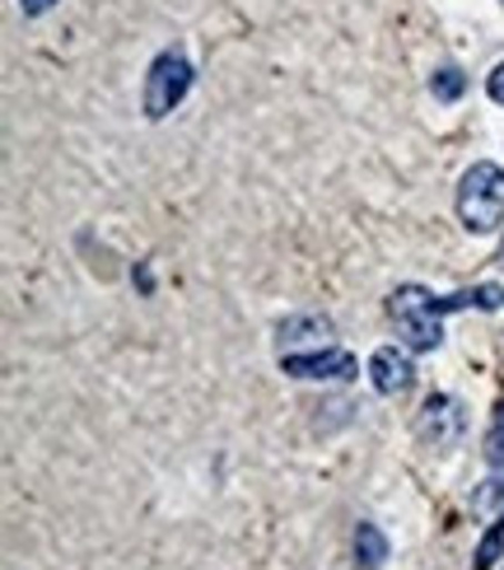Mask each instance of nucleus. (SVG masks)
<instances>
[{"mask_svg":"<svg viewBox=\"0 0 504 570\" xmlns=\"http://www.w3.org/2000/svg\"><path fill=\"white\" fill-rule=\"evenodd\" d=\"M281 337V356H300V347L309 351H323L332 347V318H317V313H294L276 328Z\"/></svg>","mask_w":504,"mask_h":570,"instance_id":"6","label":"nucleus"},{"mask_svg":"<svg viewBox=\"0 0 504 570\" xmlns=\"http://www.w3.org/2000/svg\"><path fill=\"white\" fill-rule=\"evenodd\" d=\"M188 89H192L188 57H178V52L154 57L150 76H145V118H169V112L188 99Z\"/></svg>","mask_w":504,"mask_h":570,"instance_id":"3","label":"nucleus"},{"mask_svg":"<svg viewBox=\"0 0 504 570\" xmlns=\"http://www.w3.org/2000/svg\"><path fill=\"white\" fill-rule=\"evenodd\" d=\"M500 552H504V514L491 523V533L481 538V547H476V570H495Z\"/></svg>","mask_w":504,"mask_h":570,"instance_id":"10","label":"nucleus"},{"mask_svg":"<svg viewBox=\"0 0 504 570\" xmlns=\"http://www.w3.org/2000/svg\"><path fill=\"white\" fill-rule=\"evenodd\" d=\"M355 561H360L364 570H383V561H387V538H383L379 523H360V529H355Z\"/></svg>","mask_w":504,"mask_h":570,"instance_id":"8","label":"nucleus"},{"mask_svg":"<svg viewBox=\"0 0 504 570\" xmlns=\"http://www.w3.org/2000/svg\"><path fill=\"white\" fill-rule=\"evenodd\" d=\"M57 6V0H19V10H24V14H48Z\"/></svg>","mask_w":504,"mask_h":570,"instance_id":"15","label":"nucleus"},{"mask_svg":"<svg viewBox=\"0 0 504 570\" xmlns=\"http://www.w3.org/2000/svg\"><path fill=\"white\" fill-rule=\"evenodd\" d=\"M421 436H425L434 449L457 444V436H463V407H457L453 398H444V393H434V398L421 407Z\"/></svg>","mask_w":504,"mask_h":570,"instance_id":"5","label":"nucleus"},{"mask_svg":"<svg viewBox=\"0 0 504 570\" xmlns=\"http://www.w3.org/2000/svg\"><path fill=\"white\" fill-rule=\"evenodd\" d=\"M495 506H504V482H500V477L472 496V510H476V514H486V510H495Z\"/></svg>","mask_w":504,"mask_h":570,"instance_id":"12","label":"nucleus"},{"mask_svg":"<svg viewBox=\"0 0 504 570\" xmlns=\"http://www.w3.org/2000/svg\"><path fill=\"white\" fill-rule=\"evenodd\" d=\"M393 323L402 332L406 351H440L444 347V328H440V309L425 286H397L393 290Z\"/></svg>","mask_w":504,"mask_h":570,"instance_id":"2","label":"nucleus"},{"mask_svg":"<svg viewBox=\"0 0 504 570\" xmlns=\"http://www.w3.org/2000/svg\"><path fill=\"white\" fill-rule=\"evenodd\" d=\"M486 94H491L495 103H504V61H500L495 71H491V80H486Z\"/></svg>","mask_w":504,"mask_h":570,"instance_id":"14","label":"nucleus"},{"mask_svg":"<svg viewBox=\"0 0 504 570\" xmlns=\"http://www.w3.org/2000/svg\"><path fill=\"white\" fill-rule=\"evenodd\" d=\"M281 370L290 379H355L360 364L351 351H336V347H323V351H300V356H281Z\"/></svg>","mask_w":504,"mask_h":570,"instance_id":"4","label":"nucleus"},{"mask_svg":"<svg viewBox=\"0 0 504 570\" xmlns=\"http://www.w3.org/2000/svg\"><path fill=\"white\" fill-rule=\"evenodd\" d=\"M457 220L467 224L472 234H491L504 220V169L481 159L457 182Z\"/></svg>","mask_w":504,"mask_h":570,"instance_id":"1","label":"nucleus"},{"mask_svg":"<svg viewBox=\"0 0 504 570\" xmlns=\"http://www.w3.org/2000/svg\"><path fill=\"white\" fill-rule=\"evenodd\" d=\"M486 463L504 468V402L495 407V421H491V436H486Z\"/></svg>","mask_w":504,"mask_h":570,"instance_id":"11","label":"nucleus"},{"mask_svg":"<svg viewBox=\"0 0 504 570\" xmlns=\"http://www.w3.org/2000/svg\"><path fill=\"white\" fill-rule=\"evenodd\" d=\"M463 89H467V76L457 71V66H440V71L430 76V94L440 103H457L463 99Z\"/></svg>","mask_w":504,"mask_h":570,"instance_id":"9","label":"nucleus"},{"mask_svg":"<svg viewBox=\"0 0 504 570\" xmlns=\"http://www.w3.org/2000/svg\"><path fill=\"white\" fill-rule=\"evenodd\" d=\"M472 294H476V309H486V313H495L504 304V290L500 286H476Z\"/></svg>","mask_w":504,"mask_h":570,"instance_id":"13","label":"nucleus"},{"mask_svg":"<svg viewBox=\"0 0 504 570\" xmlns=\"http://www.w3.org/2000/svg\"><path fill=\"white\" fill-rule=\"evenodd\" d=\"M370 379H374V389L383 398H397L411 389V379H416V370H411V356L397 351V347H379L370 356Z\"/></svg>","mask_w":504,"mask_h":570,"instance_id":"7","label":"nucleus"}]
</instances>
